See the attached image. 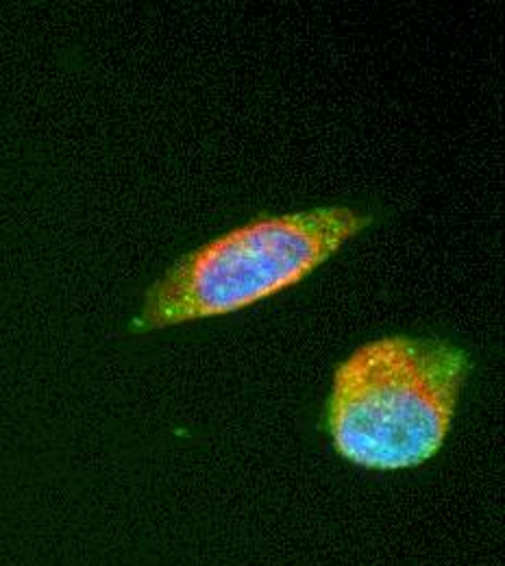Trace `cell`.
Returning <instances> with one entry per match:
<instances>
[{
  "mask_svg": "<svg viewBox=\"0 0 505 566\" xmlns=\"http://www.w3.org/2000/svg\"><path fill=\"white\" fill-rule=\"evenodd\" d=\"M462 347L386 336L345 357L325 403L334 451L368 471H406L442 449L471 375Z\"/></svg>",
  "mask_w": 505,
  "mask_h": 566,
  "instance_id": "cell-1",
  "label": "cell"
},
{
  "mask_svg": "<svg viewBox=\"0 0 505 566\" xmlns=\"http://www.w3.org/2000/svg\"><path fill=\"white\" fill-rule=\"evenodd\" d=\"M375 216L347 206L262 216L179 258L146 290L134 332L227 316L307 280Z\"/></svg>",
  "mask_w": 505,
  "mask_h": 566,
  "instance_id": "cell-2",
  "label": "cell"
}]
</instances>
